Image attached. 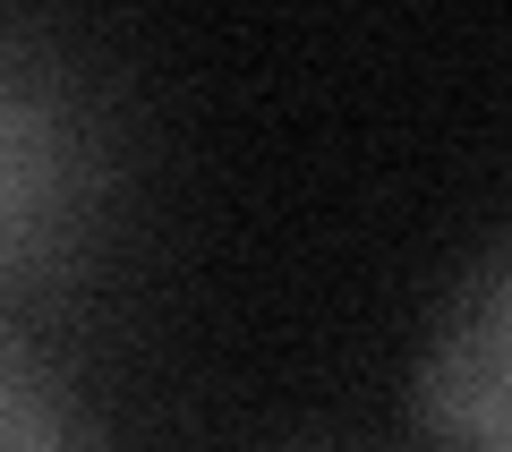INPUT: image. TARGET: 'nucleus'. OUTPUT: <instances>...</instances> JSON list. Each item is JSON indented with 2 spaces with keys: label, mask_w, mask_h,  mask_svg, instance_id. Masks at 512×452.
Segmentation results:
<instances>
[{
  "label": "nucleus",
  "mask_w": 512,
  "mask_h": 452,
  "mask_svg": "<svg viewBox=\"0 0 512 452\" xmlns=\"http://www.w3.org/2000/svg\"><path fill=\"white\" fill-rule=\"evenodd\" d=\"M410 410L436 452H512V239L461 273L427 325Z\"/></svg>",
  "instance_id": "2"
},
{
  "label": "nucleus",
  "mask_w": 512,
  "mask_h": 452,
  "mask_svg": "<svg viewBox=\"0 0 512 452\" xmlns=\"http://www.w3.org/2000/svg\"><path fill=\"white\" fill-rule=\"evenodd\" d=\"M0 452H111L77 376L43 350L35 325L0 333Z\"/></svg>",
  "instance_id": "3"
},
{
  "label": "nucleus",
  "mask_w": 512,
  "mask_h": 452,
  "mask_svg": "<svg viewBox=\"0 0 512 452\" xmlns=\"http://www.w3.org/2000/svg\"><path fill=\"white\" fill-rule=\"evenodd\" d=\"M94 214V137L77 120V86H52V60L35 43H0V282L9 325L43 299L60 265L77 256V222Z\"/></svg>",
  "instance_id": "1"
}]
</instances>
